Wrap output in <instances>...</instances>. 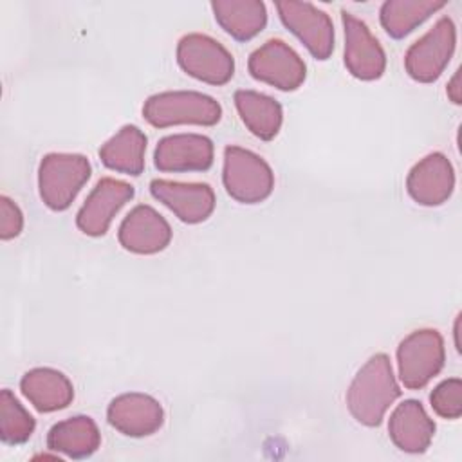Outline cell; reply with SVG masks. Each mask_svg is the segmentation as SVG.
<instances>
[{"mask_svg":"<svg viewBox=\"0 0 462 462\" xmlns=\"http://www.w3.org/2000/svg\"><path fill=\"white\" fill-rule=\"evenodd\" d=\"M36 422L22 406L14 393L7 388L0 392V439L5 444L16 446L31 439Z\"/></svg>","mask_w":462,"mask_h":462,"instance_id":"cell-24","label":"cell"},{"mask_svg":"<svg viewBox=\"0 0 462 462\" xmlns=\"http://www.w3.org/2000/svg\"><path fill=\"white\" fill-rule=\"evenodd\" d=\"M213 141L202 134H173L162 137L153 152L159 171H206L213 164Z\"/></svg>","mask_w":462,"mask_h":462,"instance_id":"cell-13","label":"cell"},{"mask_svg":"<svg viewBox=\"0 0 462 462\" xmlns=\"http://www.w3.org/2000/svg\"><path fill=\"white\" fill-rule=\"evenodd\" d=\"M446 5V0H386L379 9V20L390 38L401 40Z\"/></svg>","mask_w":462,"mask_h":462,"instance_id":"cell-23","label":"cell"},{"mask_svg":"<svg viewBox=\"0 0 462 462\" xmlns=\"http://www.w3.org/2000/svg\"><path fill=\"white\" fill-rule=\"evenodd\" d=\"M106 420L119 433L139 439L161 430L164 422V410L152 395L130 392L110 401L106 408Z\"/></svg>","mask_w":462,"mask_h":462,"instance_id":"cell-14","label":"cell"},{"mask_svg":"<svg viewBox=\"0 0 462 462\" xmlns=\"http://www.w3.org/2000/svg\"><path fill=\"white\" fill-rule=\"evenodd\" d=\"M433 411L442 419H458L462 415V381L458 377L444 379L430 393Z\"/></svg>","mask_w":462,"mask_h":462,"instance_id":"cell-25","label":"cell"},{"mask_svg":"<svg viewBox=\"0 0 462 462\" xmlns=\"http://www.w3.org/2000/svg\"><path fill=\"white\" fill-rule=\"evenodd\" d=\"M233 99L242 123L253 135L262 141H271L278 135L283 123V110L274 97L242 88L235 92Z\"/></svg>","mask_w":462,"mask_h":462,"instance_id":"cell-20","label":"cell"},{"mask_svg":"<svg viewBox=\"0 0 462 462\" xmlns=\"http://www.w3.org/2000/svg\"><path fill=\"white\" fill-rule=\"evenodd\" d=\"M99 444L101 433L97 424L87 415L60 420L47 433V448L70 458H87L97 451Z\"/></svg>","mask_w":462,"mask_h":462,"instance_id":"cell-19","label":"cell"},{"mask_svg":"<svg viewBox=\"0 0 462 462\" xmlns=\"http://www.w3.org/2000/svg\"><path fill=\"white\" fill-rule=\"evenodd\" d=\"M247 70L256 81L283 92L296 90L307 78L305 61L289 43L278 38L267 40L251 52Z\"/></svg>","mask_w":462,"mask_h":462,"instance_id":"cell-8","label":"cell"},{"mask_svg":"<svg viewBox=\"0 0 462 462\" xmlns=\"http://www.w3.org/2000/svg\"><path fill=\"white\" fill-rule=\"evenodd\" d=\"M222 182L236 202L258 204L273 193L274 173L258 153L242 146H226Z\"/></svg>","mask_w":462,"mask_h":462,"instance_id":"cell-4","label":"cell"},{"mask_svg":"<svg viewBox=\"0 0 462 462\" xmlns=\"http://www.w3.org/2000/svg\"><path fill=\"white\" fill-rule=\"evenodd\" d=\"M150 193L184 224H200L215 209L213 188L204 182L153 179L150 182Z\"/></svg>","mask_w":462,"mask_h":462,"instance_id":"cell-12","label":"cell"},{"mask_svg":"<svg viewBox=\"0 0 462 462\" xmlns=\"http://www.w3.org/2000/svg\"><path fill=\"white\" fill-rule=\"evenodd\" d=\"M134 197V186L114 179L103 177L92 188L83 206L76 215V226L88 236H103L119 209Z\"/></svg>","mask_w":462,"mask_h":462,"instance_id":"cell-11","label":"cell"},{"mask_svg":"<svg viewBox=\"0 0 462 462\" xmlns=\"http://www.w3.org/2000/svg\"><path fill=\"white\" fill-rule=\"evenodd\" d=\"M23 397L40 411L51 413L67 408L74 399V388L69 377L54 368H32L20 379Z\"/></svg>","mask_w":462,"mask_h":462,"instance_id":"cell-18","label":"cell"},{"mask_svg":"<svg viewBox=\"0 0 462 462\" xmlns=\"http://www.w3.org/2000/svg\"><path fill=\"white\" fill-rule=\"evenodd\" d=\"M143 117L155 128L177 125L213 126L222 117V106L215 97L197 90H168L144 101Z\"/></svg>","mask_w":462,"mask_h":462,"instance_id":"cell-2","label":"cell"},{"mask_svg":"<svg viewBox=\"0 0 462 462\" xmlns=\"http://www.w3.org/2000/svg\"><path fill=\"white\" fill-rule=\"evenodd\" d=\"M446 92H448V97L455 103V105H460L462 103V88H460V70H457L455 74H453V78L449 79V83H448V88H446Z\"/></svg>","mask_w":462,"mask_h":462,"instance_id":"cell-27","label":"cell"},{"mask_svg":"<svg viewBox=\"0 0 462 462\" xmlns=\"http://www.w3.org/2000/svg\"><path fill=\"white\" fill-rule=\"evenodd\" d=\"M401 388L395 381L390 357L372 356L352 379L346 392V406L352 417L368 426H379L388 408L399 399Z\"/></svg>","mask_w":462,"mask_h":462,"instance_id":"cell-1","label":"cell"},{"mask_svg":"<svg viewBox=\"0 0 462 462\" xmlns=\"http://www.w3.org/2000/svg\"><path fill=\"white\" fill-rule=\"evenodd\" d=\"M455 188V171L449 159L433 152L422 157L406 177L408 195L420 206L444 204Z\"/></svg>","mask_w":462,"mask_h":462,"instance_id":"cell-16","label":"cell"},{"mask_svg":"<svg viewBox=\"0 0 462 462\" xmlns=\"http://www.w3.org/2000/svg\"><path fill=\"white\" fill-rule=\"evenodd\" d=\"M177 63L188 76L217 87L226 85L235 74L231 52L202 32H191L179 40Z\"/></svg>","mask_w":462,"mask_h":462,"instance_id":"cell-7","label":"cell"},{"mask_svg":"<svg viewBox=\"0 0 462 462\" xmlns=\"http://www.w3.org/2000/svg\"><path fill=\"white\" fill-rule=\"evenodd\" d=\"M388 435L401 451L424 453L435 435V422L419 401L406 399L392 411Z\"/></svg>","mask_w":462,"mask_h":462,"instance_id":"cell-17","label":"cell"},{"mask_svg":"<svg viewBox=\"0 0 462 462\" xmlns=\"http://www.w3.org/2000/svg\"><path fill=\"white\" fill-rule=\"evenodd\" d=\"M458 323H460V316L457 318V321H455V346H457V350H460V343H458Z\"/></svg>","mask_w":462,"mask_h":462,"instance_id":"cell-28","label":"cell"},{"mask_svg":"<svg viewBox=\"0 0 462 462\" xmlns=\"http://www.w3.org/2000/svg\"><path fill=\"white\" fill-rule=\"evenodd\" d=\"M92 168L81 153H47L38 168V189L52 211H65L90 179Z\"/></svg>","mask_w":462,"mask_h":462,"instance_id":"cell-3","label":"cell"},{"mask_svg":"<svg viewBox=\"0 0 462 462\" xmlns=\"http://www.w3.org/2000/svg\"><path fill=\"white\" fill-rule=\"evenodd\" d=\"M117 238L123 249L130 253L155 254L171 242V227L157 209L139 204L119 224Z\"/></svg>","mask_w":462,"mask_h":462,"instance_id":"cell-15","label":"cell"},{"mask_svg":"<svg viewBox=\"0 0 462 462\" xmlns=\"http://www.w3.org/2000/svg\"><path fill=\"white\" fill-rule=\"evenodd\" d=\"M211 11L217 23L238 42L254 38L267 23V9L260 0H217Z\"/></svg>","mask_w":462,"mask_h":462,"instance_id":"cell-22","label":"cell"},{"mask_svg":"<svg viewBox=\"0 0 462 462\" xmlns=\"http://www.w3.org/2000/svg\"><path fill=\"white\" fill-rule=\"evenodd\" d=\"M446 361L444 339L435 328H420L408 334L397 346L399 379L408 390L424 388Z\"/></svg>","mask_w":462,"mask_h":462,"instance_id":"cell-5","label":"cell"},{"mask_svg":"<svg viewBox=\"0 0 462 462\" xmlns=\"http://www.w3.org/2000/svg\"><path fill=\"white\" fill-rule=\"evenodd\" d=\"M341 22L345 29V67L346 70L361 79H379L386 69V54L372 34L368 25L348 11H341Z\"/></svg>","mask_w":462,"mask_h":462,"instance_id":"cell-10","label":"cell"},{"mask_svg":"<svg viewBox=\"0 0 462 462\" xmlns=\"http://www.w3.org/2000/svg\"><path fill=\"white\" fill-rule=\"evenodd\" d=\"M146 135L135 125H125L99 148L101 162L114 171L137 177L144 170Z\"/></svg>","mask_w":462,"mask_h":462,"instance_id":"cell-21","label":"cell"},{"mask_svg":"<svg viewBox=\"0 0 462 462\" xmlns=\"http://www.w3.org/2000/svg\"><path fill=\"white\" fill-rule=\"evenodd\" d=\"M23 229V215L20 208L5 195L0 197V238L11 240Z\"/></svg>","mask_w":462,"mask_h":462,"instance_id":"cell-26","label":"cell"},{"mask_svg":"<svg viewBox=\"0 0 462 462\" xmlns=\"http://www.w3.org/2000/svg\"><path fill=\"white\" fill-rule=\"evenodd\" d=\"M282 23L307 47L316 60H328L334 51L330 16L309 2H276Z\"/></svg>","mask_w":462,"mask_h":462,"instance_id":"cell-9","label":"cell"},{"mask_svg":"<svg viewBox=\"0 0 462 462\" xmlns=\"http://www.w3.org/2000/svg\"><path fill=\"white\" fill-rule=\"evenodd\" d=\"M457 45V27L449 16H440L433 27L411 43L404 54L408 76L419 83H433L448 67Z\"/></svg>","mask_w":462,"mask_h":462,"instance_id":"cell-6","label":"cell"}]
</instances>
